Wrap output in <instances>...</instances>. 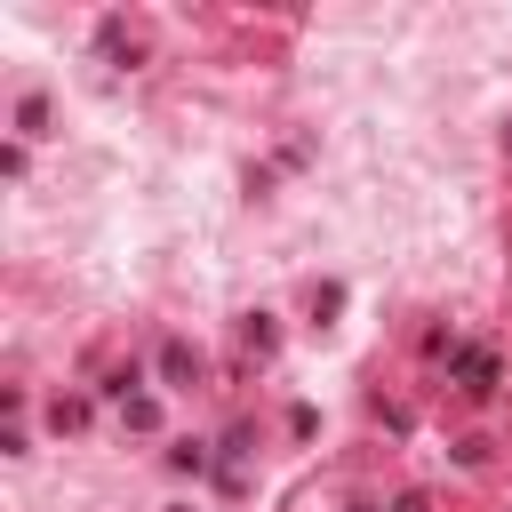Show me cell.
Listing matches in <instances>:
<instances>
[{"label": "cell", "mask_w": 512, "mask_h": 512, "mask_svg": "<svg viewBox=\"0 0 512 512\" xmlns=\"http://www.w3.org/2000/svg\"><path fill=\"white\" fill-rule=\"evenodd\" d=\"M464 392H472V400L496 392V360H488V352H464Z\"/></svg>", "instance_id": "1"}]
</instances>
